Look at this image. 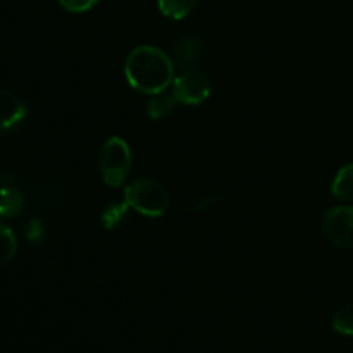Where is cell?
Wrapping results in <instances>:
<instances>
[{
  "mask_svg": "<svg viewBox=\"0 0 353 353\" xmlns=\"http://www.w3.org/2000/svg\"><path fill=\"white\" fill-rule=\"evenodd\" d=\"M99 168L107 185L114 188L123 185L133 168L130 145L119 137H110L109 140L103 141L99 154Z\"/></svg>",
  "mask_w": 353,
  "mask_h": 353,
  "instance_id": "cell-3",
  "label": "cell"
},
{
  "mask_svg": "<svg viewBox=\"0 0 353 353\" xmlns=\"http://www.w3.org/2000/svg\"><path fill=\"white\" fill-rule=\"evenodd\" d=\"M172 95L179 103L199 105L210 95V83L203 72L196 71V69H188L174 78Z\"/></svg>",
  "mask_w": 353,
  "mask_h": 353,
  "instance_id": "cell-4",
  "label": "cell"
},
{
  "mask_svg": "<svg viewBox=\"0 0 353 353\" xmlns=\"http://www.w3.org/2000/svg\"><path fill=\"white\" fill-rule=\"evenodd\" d=\"M203 55V43L199 34L188 33L183 34L172 47V62L174 68H179L181 71L195 69L199 62L202 61Z\"/></svg>",
  "mask_w": 353,
  "mask_h": 353,
  "instance_id": "cell-7",
  "label": "cell"
},
{
  "mask_svg": "<svg viewBox=\"0 0 353 353\" xmlns=\"http://www.w3.org/2000/svg\"><path fill=\"white\" fill-rule=\"evenodd\" d=\"M28 117V105L14 92L0 88V133L19 128Z\"/></svg>",
  "mask_w": 353,
  "mask_h": 353,
  "instance_id": "cell-6",
  "label": "cell"
},
{
  "mask_svg": "<svg viewBox=\"0 0 353 353\" xmlns=\"http://www.w3.org/2000/svg\"><path fill=\"white\" fill-rule=\"evenodd\" d=\"M176 103H178L176 97L169 95V93L165 92L157 93V95H152L150 102L147 103V116L155 121L162 119V117H168L169 114L174 110Z\"/></svg>",
  "mask_w": 353,
  "mask_h": 353,
  "instance_id": "cell-12",
  "label": "cell"
},
{
  "mask_svg": "<svg viewBox=\"0 0 353 353\" xmlns=\"http://www.w3.org/2000/svg\"><path fill=\"white\" fill-rule=\"evenodd\" d=\"M323 230L327 240L340 248H353V207H333L324 214Z\"/></svg>",
  "mask_w": 353,
  "mask_h": 353,
  "instance_id": "cell-5",
  "label": "cell"
},
{
  "mask_svg": "<svg viewBox=\"0 0 353 353\" xmlns=\"http://www.w3.org/2000/svg\"><path fill=\"white\" fill-rule=\"evenodd\" d=\"M124 202L145 217H161L168 212L169 199L164 185L150 178H138L124 190Z\"/></svg>",
  "mask_w": 353,
  "mask_h": 353,
  "instance_id": "cell-2",
  "label": "cell"
},
{
  "mask_svg": "<svg viewBox=\"0 0 353 353\" xmlns=\"http://www.w3.org/2000/svg\"><path fill=\"white\" fill-rule=\"evenodd\" d=\"M24 209V196L16 188H0V217L12 219Z\"/></svg>",
  "mask_w": 353,
  "mask_h": 353,
  "instance_id": "cell-8",
  "label": "cell"
},
{
  "mask_svg": "<svg viewBox=\"0 0 353 353\" xmlns=\"http://www.w3.org/2000/svg\"><path fill=\"white\" fill-rule=\"evenodd\" d=\"M124 74L134 90L145 95H157L174 81V62L161 48L141 45L128 55Z\"/></svg>",
  "mask_w": 353,
  "mask_h": 353,
  "instance_id": "cell-1",
  "label": "cell"
},
{
  "mask_svg": "<svg viewBox=\"0 0 353 353\" xmlns=\"http://www.w3.org/2000/svg\"><path fill=\"white\" fill-rule=\"evenodd\" d=\"M61 3V7L68 12L72 14H81V12H88L90 9L97 6L100 0H57Z\"/></svg>",
  "mask_w": 353,
  "mask_h": 353,
  "instance_id": "cell-15",
  "label": "cell"
},
{
  "mask_svg": "<svg viewBox=\"0 0 353 353\" xmlns=\"http://www.w3.org/2000/svg\"><path fill=\"white\" fill-rule=\"evenodd\" d=\"M333 327L336 333L345 336H353V302L341 307L333 319Z\"/></svg>",
  "mask_w": 353,
  "mask_h": 353,
  "instance_id": "cell-14",
  "label": "cell"
},
{
  "mask_svg": "<svg viewBox=\"0 0 353 353\" xmlns=\"http://www.w3.org/2000/svg\"><path fill=\"white\" fill-rule=\"evenodd\" d=\"M199 0H157L159 10L162 16L169 17V19H185L186 16L193 12Z\"/></svg>",
  "mask_w": 353,
  "mask_h": 353,
  "instance_id": "cell-10",
  "label": "cell"
},
{
  "mask_svg": "<svg viewBox=\"0 0 353 353\" xmlns=\"http://www.w3.org/2000/svg\"><path fill=\"white\" fill-rule=\"evenodd\" d=\"M128 212H130V205L126 202H112L105 205L102 210L103 228L109 231L119 230L128 221Z\"/></svg>",
  "mask_w": 353,
  "mask_h": 353,
  "instance_id": "cell-11",
  "label": "cell"
},
{
  "mask_svg": "<svg viewBox=\"0 0 353 353\" xmlns=\"http://www.w3.org/2000/svg\"><path fill=\"white\" fill-rule=\"evenodd\" d=\"M334 199L340 202H352L353 200V164L345 165L338 171L333 185H331Z\"/></svg>",
  "mask_w": 353,
  "mask_h": 353,
  "instance_id": "cell-9",
  "label": "cell"
},
{
  "mask_svg": "<svg viewBox=\"0 0 353 353\" xmlns=\"http://www.w3.org/2000/svg\"><path fill=\"white\" fill-rule=\"evenodd\" d=\"M17 254V240L6 223L0 221V265L9 264Z\"/></svg>",
  "mask_w": 353,
  "mask_h": 353,
  "instance_id": "cell-13",
  "label": "cell"
}]
</instances>
